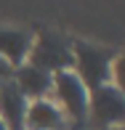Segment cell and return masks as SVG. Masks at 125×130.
Returning a JSON list of instances; mask_svg holds the SVG:
<instances>
[{
  "instance_id": "1",
  "label": "cell",
  "mask_w": 125,
  "mask_h": 130,
  "mask_svg": "<svg viewBox=\"0 0 125 130\" xmlns=\"http://www.w3.org/2000/svg\"><path fill=\"white\" fill-rule=\"evenodd\" d=\"M69 48H72V72L88 88V93L101 85H109L112 61H115V53L109 48H99L91 43H75Z\"/></svg>"
},
{
  "instance_id": "2",
  "label": "cell",
  "mask_w": 125,
  "mask_h": 130,
  "mask_svg": "<svg viewBox=\"0 0 125 130\" xmlns=\"http://www.w3.org/2000/svg\"><path fill=\"white\" fill-rule=\"evenodd\" d=\"M51 96L56 98L53 104L61 109V114L67 117V122L69 120L72 122H82L88 117V98H91V93H88V88L80 82V77H77L72 69L53 74Z\"/></svg>"
},
{
  "instance_id": "3",
  "label": "cell",
  "mask_w": 125,
  "mask_h": 130,
  "mask_svg": "<svg viewBox=\"0 0 125 130\" xmlns=\"http://www.w3.org/2000/svg\"><path fill=\"white\" fill-rule=\"evenodd\" d=\"M27 64H32V67L43 69V72H48V74L67 72V69H72V48H69L64 40L53 37V35H40L32 43Z\"/></svg>"
},
{
  "instance_id": "4",
  "label": "cell",
  "mask_w": 125,
  "mask_h": 130,
  "mask_svg": "<svg viewBox=\"0 0 125 130\" xmlns=\"http://www.w3.org/2000/svg\"><path fill=\"white\" fill-rule=\"evenodd\" d=\"M88 117H93V122L101 125V127H106V130L117 127V125H125V96L112 82L91 90Z\"/></svg>"
},
{
  "instance_id": "5",
  "label": "cell",
  "mask_w": 125,
  "mask_h": 130,
  "mask_svg": "<svg viewBox=\"0 0 125 130\" xmlns=\"http://www.w3.org/2000/svg\"><path fill=\"white\" fill-rule=\"evenodd\" d=\"M35 35L27 29H13V27H0V58L11 69H19L27 64V56L32 51Z\"/></svg>"
},
{
  "instance_id": "6",
  "label": "cell",
  "mask_w": 125,
  "mask_h": 130,
  "mask_svg": "<svg viewBox=\"0 0 125 130\" xmlns=\"http://www.w3.org/2000/svg\"><path fill=\"white\" fill-rule=\"evenodd\" d=\"M11 82L19 88V93L27 98V101H40V98H48L51 96L53 74L32 67V64H21L19 69H13V80H11Z\"/></svg>"
},
{
  "instance_id": "7",
  "label": "cell",
  "mask_w": 125,
  "mask_h": 130,
  "mask_svg": "<svg viewBox=\"0 0 125 130\" xmlns=\"http://www.w3.org/2000/svg\"><path fill=\"white\" fill-rule=\"evenodd\" d=\"M67 127H69L67 117L61 114V109L51 98H40V101L27 104L24 130H67Z\"/></svg>"
},
{
  "instance_id": "8",
  "label": "cell",
  "mask_w": 125,
  "mask_h": 130,
  "mask_svg": "<svg viewBox=\"0 0 125 130\" xmlns=\"http://www.w3.org/2000/svg\"><path fill=\"white\" fill-rule=\"evenodd\" d=\"M27 98L19 93L13 82L0 85V120L8 130H24V114H27Z\"/></svg>"
},
{
  "instance_id": "9",
  "label": "cell",
  "mask_w": 125,
  "mask_h": 130,
  "mask_svg": "<svg viewBox=\"0 0 125 130\" xmlns=\"http://www.w3.org/2000/svg\"><path fill=\"white\" fill-rule=\"evenodd\" d=\"M109 82H112V85H115L117 90L125 96V56H115V61H112Z\"/></svg>"
},
{
  "instance_id": "10",
  "label": "cell",
  "mask_w": 125,
  "mask_h": 130,
  "mask_svg": "<svg viewBox=\"0 0 125 130\" xmlns=\"http://www.w3.org/2000/svg\"><path fill=\"white\" fill-rule=\"evenodd\" d=\"M109 130H125V125H117V127H109Z\"/></svg>"
},
{
  "instance_id": "11",
  "label": "cell",
  "mask_w": 125,
  "mask_h": 130,
  "mask_svg": "<svg viewBox=\"0 0 125 130\" xmlns=\"http://www.w3.org/2000/svg\"><path fill=\"white\" fill-rule=\"evenodd\" d=\"M0 130H8V127H5V125H3V120H0Z\"/></svg>"
}]
</instances>
